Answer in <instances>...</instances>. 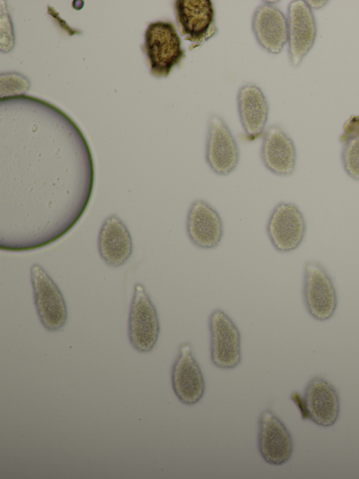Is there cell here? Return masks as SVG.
<instances>
[{
  "instance_id": "obj_1",
  "label": "cell",
  "mask_w": 359,
  "mask_h": 479,
  "mask_svg": "<svg viewBox=\"0 0 359 479\" xmlns=\"http://www.w3.org/2000/svg\"><path fill=\"white\" fill-rule=\"evenodd\" d=\"M95 168L75 122L27 96L0 102V249L24 251L67 234L85 213Z\"/></svg>"
},
{
  "instance_id": "obj_2",
  "label": "cell",
  "mask_w": 359,
  "mask_h": 479,
  "mask_svg": "<svg viewBox=\"0 0 359 479\" xmlns=\"http://www.w3.org/2000/svg\"><path fill=\"white\" fill-rule=\"evenodd\" d=\"M142 49L149 72L156 78L167 77L185 55L176 27L170 21L149 23L144 32Z\"/></svg>"
},
{
  "instance_id": "obj_3",
  "label": "cell",
  "mask_w": 359,
  "mask_h": 479,
  "mask_svg": "<svg viewBox=\"0 0 359 479\" xmlns=\"http://www.w3.org/2000/svg\"><path fill=\"white\" fill-rule=\"evenodd\" d=\"M30 280L34 303L41 324L49 332L60 330L68 317L67 305L60 289L38 263L31 267Z\"/></svg>"
},
{
  "instance_id": "obj_4",
  "label": "cell",
  "mask_w": 359,
  "mask_h": 479,
  "mask_svg": "<svg viewBox=\"0 0 359 479\" xmlns=\"http://www.w3.org/2000/svg\"><path fill=\"white\" fill-rule=\"evenodd\" d=\"M159 333L160 322L156 307L144 285L137 283L128 314L129 341L139 353H149L154 349Z\"/></svg>"
},
{
  "instance_id": "obj_5",
  "label": "cell",
  "mask_w": 359,
  "mask_h": 479,
  "mask_svg": "<svg viewBox=\"0 0 359 479\" xmlns=\"http://www.w3.org/2000/svg\"><path fill=\"white\" fill-rule=\"evenodd\" d=\"M302 295L309 315L319 321L330 319L337 307V294L326 269L316 261L306 263Z\"/></svg>"
},
{
  "instance_id": "obj_6",
  "label": "cell",
  "mask_w": 359,
  "mask_h": 479,
  "mask_svg": "<svg viewBox=\"0 0 359 479\" xmlns=\"http://www.w3.org/2000/svg\"><path fill=\"white\" fill-rule=\"evenodd\" d=\"M304 419L318 426H333L340 413V401L335 387L326 379L316 376L306 386L303 395H293Z\"/></svg>"
},
{
  "instance_id": "obj_7",
  "label": "cell",
  "mask_w": 359,
  "mask_h": 479,
  "mask_svg": "<svg viewBox=\"0 0 359 479\" xmlns=\"http://www.w3.org/2000/svg\"><path fill=\"white\" fill-rule=\"evenodd\" d=\"M208 327L212 364L224 369L237 367L241 361V334L234 322L217 308L210 313Z\"/></svg>"
},
{
  "instance_id": "obj_8",
  "label": "cell",
  "mask_w": 359,
  "mask_h": 479,
  "mask_svg": "<svg viewBox=\"0 0 359 479\" xmlns=\"http://www.w3.org/2000/svg\"><path fill=\"white\" fill-rule=\"evenodd\" d=\"M205 155L210 169L219 176H227L238 164L237 142L225 121L217 114L210 115L208 121Z\"/></svg>"
},
{
  "instance_id": "obj_9",
  "label": "cell",
  "mask_w": 359,
  "mask_h": 479,
  "mask_svg": "<svg viewBox=\"0 0 359 479\" xmlns=\"http://www.w3.org/2000/svg\"><path fill=\"white\" fill-rule=\"evenodd\" d=\"M174 11L177 25L184 39L199 46L217 32L215 10L210 0H177Z\"/></svg>"
},
{
  "instance_id": "obj_10",
  "label": "cell",
  "mask_w": 359,
  "mask_h": 479,
  "mask_svg": "<svg viewBox=\"0 0 359 479\" xmlns=\"http://www.w3.org/2000/svg\"><path fill=\"white\" fill-rule=\"evenodd\" d=\"M286 17L289 60L292 67H297L315 44L316 20L313 11L304 0L290 1Z\"/></svg>"
},
{
  "instance_id": "obj_11",
  "label": "cell",
  "mask_w": 359,
  "mask_h": 479,
  "mask_svg": "<svg viewBox=\"0 0 359 479\" xmlns=\"http://www.w3.org/2000/svg\"><path fill=\"white\" fill-rule=\"evenodd\" d=\"M266 232L277 251L295 250L303 242L306 233L304 215L294 203L280 202L269 216Z\"/></svg>"
},
{
  "instance_id": "obj_12",
  "label": "cell",
  "mask_w": 359,
  "mask_h": 479,
  "mask_svg": "<svg viewBox=\"0 0 359 479\" xmlns=\"http://www.w3.org/2000/svg\"><path fill=\"white\" fill-rule=\"evenodd\" d=\"M171 383L176 397L184 405L198 402L205 393L204 377L189 342L179 347L172 367Z\"/></svg>"
},
{
  "instance_id": "obj_13",
  "label": "cell",
  "mask_w": 359,
  "mask_h": 479,
  "mask_svg": "<svg viewBox=\"0 0 359 479\" xmlns=\"http://www.w3.org/2000/svg\"><path fill=\"white\" fill-rule=\"evenodd\" d=\"M257 445L262 459L271 465L285 464L292 454L293 442L289 431L269 409L259 416Z\"/></svg>"
},
{
  "instance_id": "obj_14",
  "label": "cell",
  "mask_w": 359,
  "mask_h": 479,
  "mask_svg": "<svg viewBox=\"0 0 359 479\" xmlns=\"http://www.w3.org/2000/svg\"><path fill=\"white\" fill-rule=\"evenodd\" d=\"M252 29L258 44L271 54H278L287 44V17L271 2L264 1L255 10Z\"/></svg>"
},
{
  "instance_id": "obj_15",
  "label": "cell",
  "mask_w": 359,
  "mask_h": 479,
  "mask_svg": "<svg viewBox=\"0 0 359 479\" xmlns=\"http://www.w3.org/2000/svg\"><path fill=\"white\" fill-rule=\"evenodd\" d=\"M187 233L190 241L201 249L217 247L223 237L224 228L217 211L203 199L194 201L188 210Z\"/></svg>"
},
{
  "instance_id": "obj_16",
  "label": "cell",
  "mask_w": 359,
  "mask_h": 479,
  "mask_svg": "<svg viewBox=\"0 0 359 479\" xmlns=\"http://www.w3.org/2000/svg\"><path fill=\"white\" fill-rule=\"evenodd\" d=\"M260 156L264 166L275 175L290 176L295 169L294 143L278 125H271L264 131Z\"/></svg>"
},
{
  "instance_id": "obj_17",
  "label": "cell",
  "mask_w": 359,
  "mask_h": 479,
  "mask_svg": "<svg viewBox=\"0 0 359 479\" xmlns=\"http://www.w3.org/2000/svg\"><path fill=\"white\" fill-rule=\"evenodd\" d=\"M133 249L132 237L125 223L116 214L107 216L97 237V249L103 261L110 267H120L129 260Z\"/></svg>"
},
{
  "instance_id": "obj_18",
  "label": "cell",
  "mask_w": 359,
  "mask_h": 479,
  "mask_svg": "<svg viewBox=\"0 0 359 479\" xmlns=\"http://www.w3.org/2000/svg\"><path fill=\"white\" fill-rule=\"evenodd\" d=\"M236 101L246 138L254 140L264 133L269 111L268 100L258 86L248 83L239 88Z\"/></svg>"
},
{
  "instance_id": "obj_19",
  "label": "cell",
  "mask_w": 359,
  "mask_h": 479,
  "mask_svg": "<svg viewBox=\"0 0 359 479\" xmlns=\"http://www.w3.org/2000/svg\"><path fill=\"white\" fill-rule=\"evenodd\" d=\"M341 143L344 169L349 177L359 181V116H351L346 121Z\"/></svg>"
},
{
  "instance_id": "obj_20",
  "label": "cell",
  "mask_w": 359,
  "mask_h": 479,
  "mask_svg": "<svg viewBox=\"0 0 359 479\" xmlns=\"http://www.w3.org/2000/svg\"><path fill=\"white\" fill-rule=\"evenodd\" d=\"M307 5L309 8L313 10H318L323 8L327 4V1L321 0H309L306 1Z\"/></svg>"
}]
</instances>
